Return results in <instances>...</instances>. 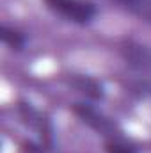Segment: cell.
<instances>
[{
    "label": "cell",
    "mask_w": 151,
    "mask_h": 153,
    "mask_svg": "<svg viewBox=\"0 0 151 153\" xmlns=\"http://www.w3.org/2000/svg\"><path fill=\"white\" fill-rule=\"evenodd\" d=\"M71 85L75 89H78V93L85 94L91 100H103V96H105V89H103L101 82H98L93 76L73 75L71 76Z\"/></svg>",
    "instance_id": "5"
},
{
    "label": "cell",
    "mask_w": 151,
    "mask_h": 153,
    "mask_svg": "<svg viewBox=\"0 0 151 153\" xmlns=\"http://www.w3.org/2000/svg\"><path fill=\"white\" fill-rule=\"evenodd\" d=\"M0 39L11 50H21L25 46V43H27L25 34H21L20 30H16L13 27H7V25H2L0 27Z\"/></svg>",
    "instance_id": "7"
},
{
    "label": "cell",
    "mask_w": 151,
    "mask_h": 153,
    "mask_svg": "<svg viewBox=\"0 0 151 153\" xmlns=\"http://www.w3.org/2000/svg\"><path fill=\"white\" fill-rule=\"evenodd\" d=\"M105 152L107 153H137V150L126 143L124 139H112V141H105Z\"/></svg>",
    "instance_id": "8"
},
{
    "label": "cell",
    "mask_w": 151,
    "mask_h": 153,
    "mask_svg": "<svg viewBox=\"0 0 151 153\" xmlns=\"http://www.w3.org/2000/svg\"><path fill=\"white\" fill-rule=\"evenodd\" d=\"M48 9L76 25H89L96 16V5L89 0H44Z\"/></svg>",
    "instance_id": "2"
},
{
    "label": "cell",
    "mask_w": 151,
    "mask_h": 153,
    "mask_svg": "<svg viewBox=\"0 0 151 153\" xmlns=\"http://www.w3.org/2000/svg\"><path fill=\"white\" fill-rule=\"evenodd\" d=\"M133 16L151 23V0H114Z\"/></svg>",
    "instance_id": "6"
},
{
    "label": "cell",
    "mask_w": 151,
    "mask_h": 153,
    "mask_svg": "<svg viewBox=\"0 0 151 153\" xmlns=\"http://www.w3.org/2000/svg\"><path fill=\"white\" fill-rule=\"evenodd\" d=\"M73 112L85 125H89L93 130H96L98 134H101L107 141L124 139L123 130L117 126V123L114 119H110L109 116H105L101 111H98L94 105H89V103H75L73 105Z\"/></svg>",
    "instance_id": "1"
},
{
    "label": "cell",
    "mask_w": 151,
    "mask_h": 153,
    "mask_svg": "<svg viewBox=\"0 0 151 153\" xmlns=\"http://www.w3.org/2000/svg\"><path fill=\"white\" fill-rule=\"evenodd\" d=\"M121 53L126 61V64L137 71H150L151 70V50L148 46L126 39L121 45Z\"/></svg>",
    "instance_id": "3"
},
{
    "label": "cell",
    "mask_w": 151,
    "mask_h": 153,
    "mask_svg": "<svg viewBox=\"0 0 151 153\" xmlns=\"http://www.w3.org/2000/svg\"><path fill=\"white\" fill-rule=\"evenodd\" d=\"M20 114H21L23 123L27 126H30L34 132H38L39 139L44 144V141H48L50 135H52V126H50L48 119L39 111H36L32 105H29V103H20Z\"/></svg>",
    "instance_id": "4"
}]
</instances>
